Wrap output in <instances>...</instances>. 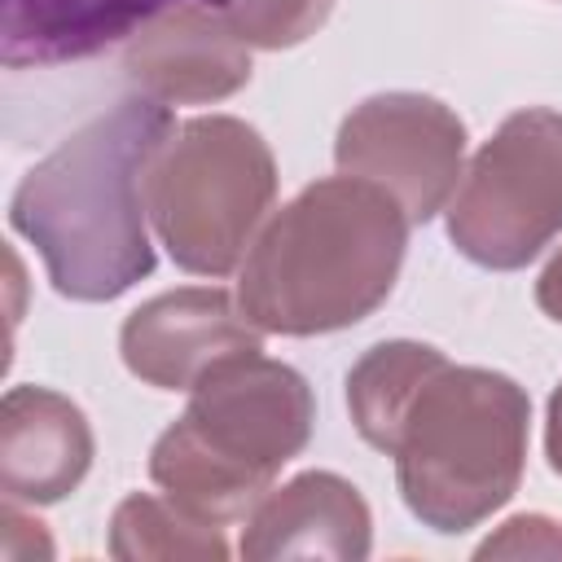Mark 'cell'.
<instances>
[{
	"mask_svg": "<svg viewBox=\"0 0 562 562\" xmlns=\"http://www.w3.org/2000/svg\"><path fill=\"white\" fill-rule=\"evenodd\" d=\"M176 123L162 101L127 97L44 154L9 202V224L40 250L57 294L110 303L154 272L149 167Z\"/></svg>",
	"mask_w": 562,
	"mask_h": 562,
	"instance_id": "1",
	"label": "cell"
},
{
	"mask_svg": "<svg viewBox=\"0 0 562 562\" xmlns=\"http://www.w3.org/2000/svg\"><path fill=\"white\" fill-rule=\"evenodd\" d=\"M404 246L408 215L386 189L360 176L316 180L259 228L237 303L263 334L347 329L386 303Z\"/></svg>",
	"mask_w": 562,
	"mask_h": 562,
	"instance_id": "2",
	"label": "cell"
},
{
	"mask_svg": "<svg viewBox=\"0 0 562 562\" xmlns=\"http://www.w3.org/2000/svg\"><path fill=\"white\" fill-rule=\"evenodd\" d=\"M316 404L299 369L259 351L211 369L180 422H171L154 452L149 479L189 514L206 522L246 518L285 461L312 439Z\"/></svg>",
	"mask_w": 562,
	"mask_h": 562,
	"instance_id": "3",
	"label": "cell"
},
{
	"mask_svg": "<svg viewBox=\"0 0 562 562\" xmlns=\"http://www.w3.org/2000/svg\"><path fill=\"white\" fill-rule=\"evenodd\" d=\"M527 391L492 369L439 364L408 400L391 457L400 496L430 531H470L501 509L527 461Z\"/></svg>",
	"mask_w": 562,
	"mask_h": 562,
	"instance_id": "4",
	"label": "cell"
},
{
	"mask_svg": "<svg viewBox=\"0 0 562 562\" xmlns=\"http://www.w3.org/2000/svg\"><path fill=\"white\" fill-rule=\"evenodd\" d=\"M277 198L268 140L228 114L171 132L149 167V220L167 255L198 277H228L255 246Z\"/></svg>",
	"mask_w": 562,
	"mask_h": 562,
	"instance_id": "5",
	"label": "cell"
},
{
	"mask_svg": "<svg viewBox=\"0 0 562 562\" xmlns=\"http://www.w3.org/2000/svg\"><path fill=\"white\" fill-rule=\"evenodd\" d=\"M562 233V114L518 110L474 154L448 206L452 246L492 272L527 268Z\"/></svg>",
	"mask_w": 562,
	"mask_h": 562,
	"instance_id": "6",
	"label": "cell"
},
{
	"mask_svg": "<svg viewBox=\"0 0 562 562\" xmlns=\"http://www.w3.org/2000/svg\"><path fill=\"white\" fill-rule=\"evenodd\" d=\"M461 158L465 123L422 92H378L360 101L334 140L338 171L386 189L408 224H426L443 211L461 180Z\"/></svg>",
	"mask_w": 562,
	"mask_h": 562,
	"instance_id": "7",
	"label": "cell"
},
{
	"mask_svg": "<svg viewBox=\"0 0 562 562\" xmlns=\"http://www.w3.org/2000/svg\"><path fill=\"white\" fill-rule=\"evenodd\" d=\"M263 329L224 290H171L140 303L119 334L123 364L158 391H193L233 356L259 351Z\"/></svg>",
	"mask_w": 562,
	"mask_h": 562,
	"instance_id": "8",
	"label": "cell"
},
{
	"mask_svg": "<svg viewBox=\"0 0 562 562\" xmlns=\"http://www.w3.org/2000/svg\"><path fill=\"white\" fill-rule=\"evenodd\" d=\"M123 75L140 97L162 105H198L233 97L250 83V44L211 4H176L140 26L123 48Z\"/></svg>",
	"mask_w": 562,
	"mask_h": 562,
	"instance_id": "9",
	"label": "cell"
},
{
	"mask_svg": "<svg viewBox=\"0 0 562 562\" xmlns=\"http://www.w3.org/2000/svg\"><path fill=\"white\" fill-rule=\"evenodd\" d=\"M92 465V430L79 404L48 386H13L0 404V492L13 505L70 496Z\"/></svg>",
	"mask_w": 562,
	"mask_h": 562,
	"instance_id": "10",
	"label": "cell"
},
{
	"mask_svg": "<svg viewBox=\"0 0 562 562\" xmlns=\"http://www.w3.org/2000/svg\"><path fill=\"white\" fill-rule=\"evenodd\" d=\"M373 544V522L364 496L329 474L307 470L290 479L285 487L268 492L241 531V558L268 562V558H334V562H360Z\"/></svg>",
	"mask_w": 562,
	"mask_h": 562,
	"instance_id": "11",
	"label": "cell"
},
{
	"mask_svg": "<svg viewBox=\"0 0 562 562\" xmlns=\"http://www.w3.org/2000/svg\"><path fill=\"white\" fill-rule=\"evenodd\" d=\"M189 0H4L0 57L4 66H57L105 53L140 26ZM220 9L224 0H202Z\"/></svg>",
	"mask_w": 562,
	"mask_h": 562,
	"instance_id": "12",
	"label": "cell"
},
{
	"mask_svg": "<svg viewBox=\"0 0 562 562\" xmlns=\"http://www.w3.org/2000/svg\"><path fill=\"white\" fill-rule=\"evenodd\" d=\"M439 364H443V351H435L426 342L400 338V342L369 347L347 373V408H351L360 439L391 452V439H395V426H400L408 400Z\"/></svg>",
	"mask_w": 562,
	"mask_h": 562,
	"instance_id": "13",
	"label": "cell"
},
{
	"mask_svg": "<svg viewBox=\"0 0 562 562\" xmlns=\"http://www.w3.org/2000/svg\"><path fill=\"white\" fill-rule=\"evenodd\" d=\"M110 553L123 562H220L228 544L220 522L180 509L171 496L132 492L110 518Z\"/></svg>",
	"mask_w": 562,
	"mask_h": 562,
	"instance_id": "14",
	"label": "cell"
},
{
	"mask_svg": "<svg viewBox=\"0 0 562 562\" xmlns=\"http://www.w3.org/2000/svg\"><path fill=\"white\" fill-rule=\"evenodd\" d=\"M334 0H224V22L250 48H294L316 35L329 18Z\"/></svg>",
	"mask_w": 562,
	"mask_h": 562,
	"instance_id": "15",
	"label": "cell"
},
{
	"mask_svg": "<svg viewBox=\"0 0 562 562\" xmlns=\"http://www.w3.org/2000/svg\"><path fill=\"white\" fill-rule=\"evenodd\" d=\"M479 558H562V522L544 514H518L479 544Z\"/></svg>",
	"mask_w": 562,
	"mask_h": 562,
	"instance_id": "16",
	"label": "cell"
},
{
	"mask_svg": "<svg viewBox=\"0 0 562 562\" xmlns=\"http://www.w3.org/2000/svg\"><path fill=\"white\" fill-rule=\"evenodd\" d=\"M53 544L44 536V522L18 514L13 501H4V514H0V558L4 562H35V558H48Z\"/></svg>",
	"mask_w": 562,
	"mask_h": 562,
	"instance_id": "17",
	"label": "cell"
},
{
	"mask_svg": "<svg viewBox=\"0 0 562 562\" xmlns=\"http://www.w3.org/2000/svg\"><path fill=\"white\" fill-rule=\"evenodd\" d=\"M536 303H540L544 316L562 321V250H558V255L549 259V268L540 272V281H536Z\"/></svg>",
	"mask_w": 562,
	"mask_h": 562,
	"instance_id": "18",
	"label": "cell"
},
{
	"mask_svg": "<svg viewBox=\"0 0 562 562\" xmlns=\"http://www.w3.org/2000/svg\"><path fill=\"white\" fill-rule=\"evenodd\" d=\"M544 452H549V465L562 474V386L553 391L549 400V426H544Z\"/></svg>",
	"mask_w": 562,
	"mask_h": 562,
	"instance_id": "19",
	"label": "cell"
}]
</instances>
